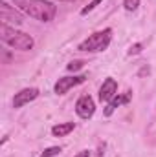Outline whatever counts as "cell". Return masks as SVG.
I'll return each mask as SVG.
<instances>
[{"mask_svg":"<svg viewBox=\"0 0 156 157\" xmlns=\"http://www.w3.org/2000/svg\"><path fill=\"white\" fill-rule=\"evenodd\" d=\"M13 4L17 9H20L22 13L37 18L40 22H51L57 13V7L46 0H13Z\"/></svg>","mask_w":156,"mask_h":157,"instance_id":"6da1fadb","label":"cell"},{"mask_svg":"<svg viewBox=\"0 0 156 157\" xmlns=\"http://www.w3.org/2000/svg\"><path fill=\"white\" fill-rule=\"evenodd\" d=\"M0 39L9 48L20 49V51H30L35 46V40H33L31 35H28L24 31H18V29L11 28L7 24H0Z\"/></svg>","mask_w":156,"mask_h":157,"instance_id":"7a4b0ae2","label":"cell"},{"mask_svg":"<svg viewBox=\"0 0 156 157\" xmlns=\"http://www.w3.org/2000/svg\"><path fill=\"white\" fill-rule=\"evenodd\" d=\"M112 40V29L110 28H105L101 31H96L92 33L86 40H83L77 46L79 51H90V53H97V51H105L109 48Z\"/></svg>","mask_w":156,"mask_h":157,"instance_id":"3957f363","label":"cell"},{"mask_svg":"<svg viewBox=\"0 0 156 157\" xmlns=\"http://www.w3.org/2000/svg\"><path fill=\"white\" fill-rule=\"evenodd\" d=\"M0 20H2V24H13V28L15 26H20L22 22H24V17L15 9V7H11L7 2H0Z\"/></svg>","mask_w":156,"mask_h":157,"instance_id":"277c9868","label":"cell"},{"mask_svg":"<svg viewBox=\"0 0 156 157\" xmlns=\"http://www.w3.org/2000/svg\"><path fill=\"white\" fill-rule=\"evenodd\" d=\"M86 80V75H74V77H61L57 82H55V86H53V91L57 93V95H64L66 91H70L72 88H76L79 84H83Z\"/></svg>","mask_w":156,"mask_h":157,"instance_id":"5b68a950","label":"cell"},{"mask_svg":"<svg viewBox=\"0 0 156 157\" xmlns=\"http://www.w3.org/2000/svg\"><path fill=\"white\" fill-rule=\"evenodd\" d=\"M76 112L81 119H90L96 112V102L90 95H83L79 97L77 102H76Z\"/></svg>","mask_w":156,"mask_h":157,"instance_id":"8992f818","label":"cell"},{"mask_svg":"<svg viewBox=\"0 0 156 157\" xmlns=\"http://www.w3.org/2000/svg\"><path fill=\"white\" fill-rule=\"evenodd\" d=\"M39 97V90L37 88H24L18 93H15L13 97V108H22L26 104H30L31 101H35Z\"/></svg>","mask_w":156,"mask_h":157,"instance_id":"52a82bcc","label":"cell"},{"mask_svg":"<svg viewBox=\"0 0 156 157\" xmlns=\"http://www.w3.org/2000/svg\"><path fill=\"white\" fill-rule=\"evenodd\" d=\"M116 95H117V82L112 77H109L103 82V86L99 88V101L101 102H110Z\"/></svg>","mask_w":156,"mask_h":157,"instance_id":"ba28073f","label":"cell"},{"mask_svg":"<svg viewBox=\"0 0 156 157\" xmlns=\"http://www.w3.org/2000/svg\"><path fill=\"white\" fill-rule=\"evenodd\" d=\"M130 99H132V93L130 91H125V93H119V95H116L109 104H107V108H105V115L107 117H110L112 113H114V110L116 108H119L121 104H127V102H130Z\"/></svg>","mask_w":156,"mask_h":157,"instance_id":"9c48e42d","label":"cell"},{"mask_svg":"<svg viewBox=\"0 0 156 157\" xmlns=\"http://www.w3.org/2000/svg\"><path fill=\"white\" fill-rule=\"evenodd\" d=\"M74 128H76L74 122H61V124H55V126L51 128V133H53L55 137H64V135H68L70 132H74Z\"/></svg>","mask_w":156,"mask_h":157,"instance_id":"30bf717a","label":"cell"},{"mask_svg":"<svg viewBox=\"0 0 156 157\" xmlns=\"http://www.w3.org/2000/svg\"><path fill=\"white\" fill-rule=\"evenodd\" d=\"M61 152H63V148H61V146H50V148H46L39 157H55V155H59Z\"/></svg>","mask_w":156,"mask_h":157,"instance_id":"8fae6325","label":"cell"},{"mask_svg":"<svg viewBox=\"0 0 156 157\" xmlns=\"http://www.w3.org/2000/svg\"><path fill=\"white\" fill-rule=\"evenodd\" d=\"M101 2H103V0H92V2H90V4H88L86 7H83V9H81V15H86V13L94 11V9H96V7H97V6H99Z\"/></svg>","mask_w":156,"mask_h":157,"instance_id":"7c38bea8","label":"cell"},{"mask_svg":"<svg viewBox=\"0 0 156 157\" xmlns=\"http://www.w3.org/2000/svg\"><path fill=\"white\" fill-rule=\"evenodd\" d=\"M123 6L127 11H136L140 6V0H123Z\"/></svg>","mask_w":156,"mask_h":157,"instance_id":"4fadbf2b","label":"cell"},{"mask_svg":"<svg viewBox=\"0 0 156 157\" xmlns=\"http://www.w3.org/2000/svg\"><path fill=\"white\" fill-rule=\"evenodd\" d=\"M83 66H84V60H72V62L66 66V70H68V71H77Z\"/></svg>","mask_w":156,"mask_h":157,"instance_id":"5bb4252c","label":"cell"},{"mask_svg":"<svg viewBox=\"0 0 156 157\" xmlns=\"http://www.w3.org/2000/svg\"><path fill=\"white\" fill-rule=\"evenodd\" d=\"M142 48H143V46H142L140 42H138V44H134V46H130L129 55H136V53H140V51H142Z\"/></svg>","mask_w":156,"mask_h":157,"instance_id":"9a60e30c","label":"cell"},{"mask_svg":"<svg viewBox=\"0 0 156 157\" xmlns=\"http://www.w3.org/2000/svg\"><path fill=\"white\" fill-rule=\"evenodd\" d=\"M74 157H90V152L88 150H81L77 155H74Z\"/></svg>","mask_w":156,"mask_h":157,"instance_id":"2e32d148","label":"cell"},{"mask_svg":"<svg viewBox=\"0 0 156 157\" xmlns=\"http://www.w3.org/2000/svg\"><path fill=\"white\" fill-rule=\"evenodd\" d=\"M59 2H76V0H59Z\"/></svg>","mask_w":156,"mask_h":157,"instance_id":"e0dca14e","label":"cell"}]
</instances>
